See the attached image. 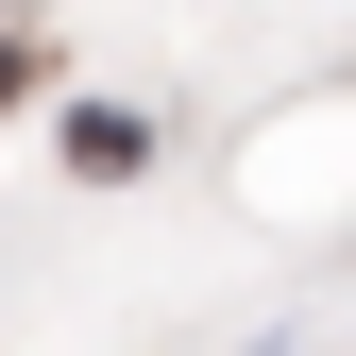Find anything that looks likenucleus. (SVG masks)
I'll list each match as a JSON object with an SVG mask.
<instances>
[{"label":"nucleus","mask_w":356,"mask_h":356,"mask_svg":"<svg viewBox=\"0 0 356 356\" xmlns=\"http://www.w3.org/2000/svg\"><path fill=\"white\" fill-rule=\"evenodd\" d=\"M136 153H153V136H136V119H119V102H85V119H68V170H102V187H119V170H136Z\"/></svg>","instance_id":"nucleus-1"}]
</instances>
